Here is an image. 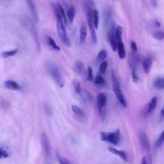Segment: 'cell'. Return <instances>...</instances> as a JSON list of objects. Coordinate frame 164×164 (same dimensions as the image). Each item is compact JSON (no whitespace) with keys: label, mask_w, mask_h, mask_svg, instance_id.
<instances>
[{"label":"cell","mask_w":164,"mask_h":164,"mask_svg":"<svg viewBox=\"0 0 164 164\" xmlns=\"http://www.w3.org/2000/svg\"><path fill=\"white\" fill-rule=\"evenodd\" d=\"M108 38L111 47H112V50H113V51L115 52L117 51V42L116 37H115V29L114 27L111 28V29L109 30L108 33Z\"/></svg>","instance_id":"9c48e42d"},{"label":"cell","mask_w":164,"mask_h":164,"mask_svg":"<svg viewBox=\"0 0 164 164\" xmlns=\"http://www.w3.org/2000/svg\"><path fill=\"white\" fill-rule=\"evenodd\" d=\"M108 67V62L107 61H103L102 62H101V65L99 67V71L102 74H104L106 70L107 69Z\"/></svg>","instance_id":"1f68e13d"},{"label":"cell","mask_w":164,"mask_h":164,"mask_svg":"<svg viewBox=\"0 0 164 164\" xmlns=\"http://www.w3.org/2000/svg\"><path fill=\"white\" fill-rule=\"evenodd\" d=\"M117 50H118V55L120 59H124L126 56V50H125V47L124 43L123 41L117 42Z\"/></svg>","instance_id":"4fadbf2b"},{"label":"cell","mask_w":164,"mask_h":164,"mask_svg":"<svg viewBox=\"0 0 164 164\" xmlns=\"http://www.w3.org/2000/svg\"><path fill=\"white\" fill-rule=\"evenodd\" d=\"M87 36V30L85 26H82L80 28V39L81 42H84Z\"/></svg>","instance_id":"83f0119b"},{"label":"cell","mask_w":164,"mask_h":164,"mask_svg":"<svg viewBox=\"0 0 164 164\" xmlns=\"http://www.w3.org/2000/svg\"><path fill=\"white\" fill-rule=\"evenodd\" d=\"M107 96L104 93H100L97 97V106L98 108V110L99 114L103 115V108L105 107L106 105H107Z\"/></svg>","instance_id":"52a82bcc"},{"label":"cell","mask_w":164,"mask_h":164,"mask_svg":"<svg viewBox=\"0 0 164 164\" xmlns=\"http://www.w3.org/2000/svg\"><path fill=\"white\" fill-rule=\"evenodd\" d=\"M152 60L151 58L147 57L146 59H144L143 60V69L146 73H149L151 71V66H152Z\"/></svg>","instance_id":"9a60e30c"},{"label":"cell","mask_w":164,"mask_h":164,"mask_svg":"<svg viewBox=\"0 0 164 164\" xmlns=\"http://www.w3.org/2000/svg\"><path fill=\"white\" fill-rule=\"evenodd\" d=\"M150 2L152 5V6L153 7H157L158 5V3H157V0H150Z\"/></svg>","instance_id":"60d3db41"},{"label":"cell","mask_w":164,"mask_h":164,"mask_svg":"<svg viewBox=\"0 0 164 164\" xmlns=\"http://www.w3.org/2000/svg\"><path fill=\"white\" fill-rule=\"evenodd\" d=\"M5 86L7 89L12 90H18L21 89L20 86L18 85L17 82L12 80H8L5 81Z\"/></svg>","instance_id":"7c38bea8"},{"label":"cell","mask_w":164,"mask_h":164,"mask_svg":"<svg viewBox=\"0 0 164 164\" xmlns=\"http://www.w3.org/2000/svg\"><path fill=\"white\" fill-rule=\"evenodd\" d=\"M59 5V11L60 12V15L62 16V18L64 19V21L65 22V24H67V17H66V15H65V11H64V10L63 8V7H62L60 5Z\"/></svg>","instance_id":"836d02e7"},{"label":"cell","mask_w":164,"mask_h":164,"mask_svg":"<svg viewBox=\"0 0 164 164\" xmlns=\"http://www.w3.org/2000/svg\"><path fill=\"white\" fill-rule=\"evenodd\" d=\"M73 88H74V93L76 94H80L81 93V85H80V81L77 79H74L73 80Z\"/></svg>","instance_id":"d4e9b609"},{"label":"cell","mask_w":164,"mask_h":164,"mask_svg":"<svg viewBox=\"0 0 164 164\" xmlns=\"http://www.w3.org/2000/svg\"><path fill=\"white\" fill-rule=\"evenodd\" d=\"M82 98H83L84 102L85 103H87V102L90 103L92 102V101L93 100V96H92V94L89 93V92H85L83 96H82Z\"/></svg>","instance_id":"4316f807"},{"label":"cell","mask_w":164,"mask_h":164,"mask_svg":"<svg viewBox=\"0 0 164 164\" xmlns=\"http://www.w3.org/2000/svg\"><path fill=\"white\" fill-rule=\"evenodd\" d=\"M47 44L49 45L51 48H53L54 50L55 51H60V47L56 44V43L55 42V41L54 40V38H53L50 35H47Z\"/></svg>","instance_id":"e0dca14e"},{"label":"cell","mask_w":164,"mask_h":164,"mask_svg":"<svg viewBox=\"0 0 164 164\" xmlns=\"http://www.w3.org/2000/svg\"><path fill=\"white\" fill-rule=\"evenodd\" d=\"M108 149L110 152L114 154V155H115L119 156L120 158H122L123 160L126 161V162L128 161V158H127V156H126V154L125 153L124 151L117 150V149H115L114 147H108Z\"/></svg>","instance_id":"5bb4252c"},{"label":"cell","mask_w":164,"mask_h":164,"mask_svg":"<svg viewBox=\"0 0 164 164\" xmlns=\"http://www.w3.org/2000/svg\"><path fill=\"white\" fill-rule=\"evenodd\" d=\"M8 156V153L3 149L2 148L0 147V158H6Z\"/></svg>","instance_id":"74e56055"},{"label":"cell","mask_w":164,"mask_h":164,"mask_svg":"<svg viewBox=\"0 0 164 164\" xmlns=\"http://www.w3.org/2000/svg\"><path fill=\"white\" fill-rule=\"evenodd\" d=\"M93 23L94 25L95 28H98L99 26V13L97 10H93Z\"/></svg>","instance_id":"d6986e66"},{"label":"cell","mask_w":164,"mask_h":164,"mask_svg":"<svg viewBox=\"0 0 164 164\" xmlns=\"http://www.w3.org/2000/svg\"><path fill=\"white\" fill-rule=\"evenodd\" d=\"M18 50H19L18 48H16V49L13 50L4 51V52L2 53L1 56H2V58H4V59H6V58H8V57L13 56H14V55H15L17 53Z\"/></svg>","instance_id":"7402d4cb"},{"label":"cell","mask_w":164,"mask_h":164,"mask_svg":"<svg viewBox=\"0 0 164 164\" xmlns=\"http://www.w3.org/2000/svg\"><path fill=\"white\" fill-rule=\"evenodd\" d=\"M71 110L77 117H80V118H84L85 117V115L84 111L82 110L79 107H78V106L72 105Z\"/></svg>","instance_id":"2e32d148"},{"label":"cell","mask_w":164,"mask_h":164,"mask_svg":"<svg viewBox=\"0 0 164 164\" xmlns=\"http://www.w3.org/2000/svg\"><path fill=\"white\" fill-rule=\"evenodd\" d=\"M44 109L46 110V112L47 115H51V108L50 107H48L47 105H46L44 107Z\"/></svg>","instance_id":"ab89813d"},{"label":"cell","mask_w":164,"mask_h":164,"mask_svg":"<svg viewBox=\"0 0 164 164\" xmlns=\"http://www.w3.org/2000/svg\"><path fill=\"white\" fill-rule=\"evenodd\" d=\"M164 142V132H162L159 136L157 141L156 142V147L157 148H160L163 144Z\"/></svg>","instance_id":"f1b7e54d"},{"label":"cell","mask_w":164,"mask_h":164,"mask_svg":"<svg viewBox=\"0 0 164 164\" xmlns=\"http://www.w3.org/2000/svg\"><path fill=\"white\" fill-rule=\"evenodd\" d=\"M154 87L158 90H162L164 88V79L163 78H160L157 79L155 83H154Z\"/></svg>","instance_id":"cb8c5ba5"},{"label":"cell","mask_w":164,"mask_h":164,"mask_svg":"<svg viewBox=\"0 0 164 164\" xmlns=\"http://www.w3.org/2000/svg\"><path fill=\"white\" fill-rule=\"evenodd\" d=\"M76 69L78 73L81 76H85V69L84 65V64L81 62H77L76 63Z\"/></svg>","instance_id":"ac0fdd59"},{"label":"cell","mask_w":164,"mask_h":164,"mask_svg":"<svg viewBox=\"0 0 164 164\" xmlns=\"http://www.w3.org/2000/svg\"><path fill=\"white\" fill-rule=\"evenodd\" d=\"M87 20L88 25L89 27L92 41H93L94 44H96V42H97V36H96L95 28L93 23V11H92L90 7H89L88 11H87Z\"/></svg>","instance_id":"277c9868"},{"label":"cell","mask_w":164,"mask_h":164,"mask_svg":"<svg viewBox=\"0 0 164 164\" xmlns=\"http://www.w3.org/2000/svg\"><path fill=\"white\" fill-rule=\"evenodd\" d=\"M153 37L158 41H162L164 38V33L162 31H158L154 33Z\"/></svg>","instance_id":"4dcf8cb0"},{"label":"cell","mask_w":164,"mask_h":164,"mask_svg":"<svg viewBox=\"0 0 164 164\" xmlns=\"http://www.w3.org/2000/svg\"><path fill=\"white\" fill-rule=\"evenodd\" d=\"M27 3L28 5V7L30 8V10L31 11V13L32 14V17L34 21L37 23L38 22V14L36 11V8L35 7V5L33 3L32 0H26Z\"/></svg>","instance_id":"8fae6325"},{"label":"cell","mask_w":164,"mask_h":164,"mask_svg":"<svg viewBox=\"0 0 164 164\" xmlns=\"http://www.w3.org/2000/svg\"><path fill=\"white\" fill-rule=\"evenodd\" d=\"M41 145L43 149V151H44L45 155L47 156H49L50 154V142H49V141H48L47 135L44 133H42L41 134Z\"/></svg>","instance_id":"ba28073f"},{"label":"cell","mask_w":164,"mask_h":164,"mask_svg":"<svg viewBox=\"0 0 164 164\" xmlns=\"http://www.w3.org/2000/svg\"><path fill=\"white\" fill-rule=\"evenodd\" d=\"M100 138L102 141L110 142L114 145H117L120 142V129H117L113 132H101Z\"/></svg>","instance_id":"3957f363"},{"label":"cell","mask_w":164,"mask_h":164,"mask_svg":"<svg viewBox=\"0 0 164 164\" xmlns=\"http://www.w3.org/2000/svg\"><path fill=\"white\" fill-rule=\"evenodd\" d=\"M139 141L141 146L144 152L148 153L151 149V146L149 144L147 135L145 132H141L139 134Z\"/></svg>","instance_id":"5b68a950"},{"label":"cell","mask_w":164,"mask_h":164,"mask_svg":"<svg viewBox=\"0 0 164 164\" xmlns=\"http://www.w3.org/2000/svg\"><path fill=\"white\" fill-rule=\"evenodd\" d=\"M160 118H161L162 120H163V118H164V110L163 109L161 110V112H160Z\"/></svg>","instance_id":"b9f144b4"},{"label":"cell","mask_w":164,"mask_h":164,"mask_svg":"<svg viewBox=\"0 0 164 164\" xmlns=\"http://www.w3.org/2000/svg\"><path fill=\"white\" fill-rule=\"evenodd\" d=\"M56 157L59 163L61 164H70V162H69L67 159L64 158L63 156H60L59 154H56Z\"/></svg>","instance_id":"d590c367"},{"label":"cell","mask_w":164,"mask_h":164,"mask_svg":"<svg viewBox=\"0 0 164 164\" xmlns=\"http://www.w3.org/2000/svg\"><path fill=\"white\" fill-rule=\"evenodd\" d=\"M75 14H76V11H75V8L74 7H70L69 8L68 11H67V18H68V20L69 21L70 23H73L74 21V19L75 17Z\"/></svg>","instance_id":"ffe728a7"},{"label":"cell","mask_w":164,"mask_h":164,"mask_svg":"<svg viewBox=\"0 0 164 164\" xmlns=\"http://www.w3.org/2000/svg\"><path fill=\"white\" fill-rule=\"evenodd\" d=\"M112 85L120 86V81L119 79V77L114 70L112 71Z\"/></svg>","instance_id":"484cf974"},{"label":"cell","mask_w":164,"mask_h":164,"mask_svg":"<svg viewBox=\"0 0 164 164\" xmlns=\"http://www.w3.org/2000/svg\"><path fill=\"white\" fill-rule=\"evenodd\" d=\"M123 28L120 26H118L115 30V35L116 37L117 42L122 41V35H123Z\"/></svg>","instance_id":"603a6c76"},{"label":"cell","mask_w":164,"mask_h":164,"mask_svg":"<svg viewBox=\"0 0 164 164\" xmlns=\"http://www.w3.org/2000/svg\"><path fill=\"white\" fill-rule=\"evenodd\" d=\"M131 50H132V52L134 53H136L137 51V46L136 43L134 41L131 42Z\"/></svg>","instance_id":"f35d334b"},{"label":"cell","mask_w":164,"mask_h":164,"mask_svg":"<svg viewBox=\"0 0 164 164\" xmlns=\"http://www.w3.org/2000/svg\"><path fill=\"white\" fill-rule=\"evenodd\" d=\"M112 87H113L114 93H115V96H116L117 99L119 100V103H120V105L123 106V107L126 108L127 107L126 101V99H125L124 96L122 93L121 89H120V86L112 85Z\"/></svg>","instance_id":"8992f818"},{"label":"cell","mask_w":164,"mask_h":164,"mask_svg":"<svg viewBox=\"0 0 164 164\" xmlns=\"http://www.w3.org/2000/svg\"><path fill=\"white\" fill-rule=\"evenodd\" d=\"M55 13L56 18V26L58 34H59L60 39L65 46L69 47L71 46L70 40L68 36H67L65 28L63 23V21H62V18L59 11V8L56 7L55 8Z\"/></svg>","instance_id":"6da1fadb"},{"label":"cell","mask_w":164,"mask_h":164,"mask_svg":"<svg viewBox=\"0 0 164 164\" xmlns=\"http://www.w3.org/2000/svg\"><path fill=\"white\" fill-rule=\"evenodd\" d=\"M157 106V98L153 97L146 106V114H150L155 110Z\"/></svg>","instance_id":"30bf717a"},{"label":"cell","mask_w":164,"mask_h":164,"mask_svg":"<svg viewBox=\"0 0 164 164\" xmlns=\"http://www.w3.org/2000/svg\"><path fill=\"white\" fill-rule=\"evenodd\" d=\"M46 69L57 85L60 88L64 87L65 80L59 67L54 62H48L46 64Z\"/></svg>","instance_id":"7a4b0ae2"},{"label":"cell","mask_w":164,"mask_h":164,"mask_svg":"<svg viewBox=\"0 0 164 164\" xmlns=\"http://www.w3.org/2000/svg\"><path fill=\"white\" fill-rule=\"evenodd\" d=\"M152 163V156L151 155L144 156L142 158V161L141 162V164H151Z\"/></svg>","instance_id":"f546056e"},{"label":"cell","mask_w":164,"mask_h":164,"mask_svg":"<svg viewBox=\"0 0 164 164\" xmlns=\"http://www.w3.org/2000/svg\"><path fill=\"white\" fill-rule=\"evenodd\" d=\"M132 80L133 81L135 82V83H137V82L139 81V78L137 74V70H136V67H133L132 68Z\"/></svg>","instance_id":"e575fe53"},{"label":"cell","mask_w":164,"mask_h":164,"mask_svg":"<svg viewBox=\"0 0 164 164\" xmlns=\"http://www.w3.org/2000/svg\"><path fill=\"white\" fill-rule=\"evenodd\" d=\"M93 72V69H92L90 66H89L88 67V76H87V80L89 81H93L94 80Z\"/></svg>","instance_id":"8d00e7d4"},{"label":"cell","mask_w":164,"mask_h":164,"mask_svg":"<svg viewBox=\"0 0 164 164\" xmlns=\"http://www.w3.org/2000/svg\"><path fill=\"white\" fill-rule=\"evenodd\" d=\"M154 24H155V25L156 26V27H160V22H158V21L155 20V22H154Z\"/></svg>","instance_id":"7bdbcfd3"},{"label":"cell","mask_w":164,"mask_h":164,"mask_svg":"<svg viewBox=\"0 0 164 164\" xmlns=\"http://www.w3.org/2000/svg\"><path fill=\"white\" fill-rule=\"evenodd\" d=\"M94 81H95L96 84L99 85L105 84V82L104 78L100 74H98V75L96 76V78L94 80Z\"/></svg>","instance_id":"d6a6232c"},{"label":"cell","mask_w":164,"mask_h":164,"mask_svg":"<svg viewBox=\"0 0 164 164\" xmlns=\"http://www.w3.org/2000/svg\"><path fill=\"white\" fill-rule=\"evenodd\" d=\"M107 53L105 50H101L98 55H97V58H96V60H97L98 63H100V62H102L105 60V59L107 58Z\"/></svg>","instance_id":"44dd1931"}]
</instances>
